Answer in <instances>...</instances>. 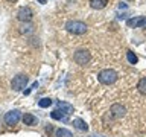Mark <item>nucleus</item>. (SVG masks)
<instances>
[{
  "label": "nucleus",
  "instance_id": "obj_1",
  "mask_svg": "<svg viewBox=\"0 0 146 137\" xmlns=\"http://www.w3.org/2000/svg\"><path fill=\"white\" fill-rule=\"evenodd\" d=\"M73 113V105L67 104V102H58L56 108L50 113V117L55 120H66L68 117V114Z\"/></svg>",
  "mask_w": 146,
  "mask_h": 137
},
{
  "label": "nucleus",
  "instance_id": "obj_2",
  "mask_svg": "<svg viewBox=\"0 0 146 137\" xmlns=\"http://www.w3.org/2000/svg\"><path fill=\"white\" fill-rule=\"evenodd\" d=\"M98 79L100 84L104 85H110V84H114L117 81V73L113 70V68H104V70L99 72L98 75Z\"/></svg>",
  "mask_w": 146,
  "mask_h": 137
},
{
  "label": "nucleus",
  "instance_id": "obj_3",
  "mask_svg": "<svg viewBox=\"0 0 146 137\" xmlns=\"http://www.w3.org/2000/svg\"><path fill=\"white\" fill-rule=\"evenodd\" d=\"M66 29L70 32V34H73V35H82V34L87 32V25L82 23V21L73 20V21H68L66 25Z\"/></svg>",
  "mask_w": 146,
  "mask_h": 137
},
{
  "label": "nucleus",
  "instance_id": "obj_4",
  "mask_svg": "<svg viewBox=\"0 0 146 137\" xmlns=\"http://www.w3.org/2000/svg\"><path fill=\"white\" fill-rule=\"evenodd\" d=\"M73 59H75V63L79 64V66H85V64H88V61H90V52L87 49H79L75 52V55H73Z\"/></svg>",
  "mask_w": 146,
  "mask_h": 137
},
{
  "label": "nucleus",
  "instance_id": "obj_5",
  "mask_svg": "<svg viewBox=\"0 0 146 137\" xmlns=\"http://www.w3.org/2000/svg\"><path fill=\"white\" fill-rule=\"evenodd\" d=\"M20 117H21V114H20L18 110H11V111H8L6 114H5V123L9 125V126H14V125L18 123Z\"/></svg>",
  "mask_w": 146,
  "mask_h": 137
},
{
  "label": "nucleus",
  "instance_id": "obj_6",
  "mask_svg": "<svg viewBox=\"0 0 146 137\" xmlns=\"http://www.w3.org/2000/svg\"><path fill=\"white\" fill-rule=\"evenodd\" d=\"M32 17H34V12H32V9L29 6H25V8H20L17 12V18L23 23H27L32 20Z\"/></svg>",
  "mask_w": 146,
  "mask_h": 137
},
{
  "label": "nucleus",
  "instance_id": "obj_7",
  "mask_svg": "<svg viewBox=\"0 0 146 137\" xmlns=\"http://www.w3.org/2000/svg\"><path fill=\"white\" fill-rule=\"evenodd\" d=\"M27 76H25V75H17L15 78L12 79V82H11V85H12V88L15 90V91H20V90H23L26 87V84H27Z\"/></svg>",
  "mask_w": 146,
  "mask_h": 137
},
{
  "label": "nucleus",
  "instance_id": "obj_8",
  "mask_svg": "<svg viewBox=\"0 0 146 137\" xmlns=\"http://www.w3.org/2000/svg\"><path fill=\"white\" fill-rule=\"evenodd\" d=\"M110 113H111V116L114 119H120L122 116H125L126 110L120 104H114V105H111V108H110Z\"/></svg>",
  "mask_w": 146,
  "mask_h": 137
},
{
  "label": "nucleus",
  "instance_id": "obj_9",
  "mask_svg": "<svg viewBox=\"0 0 146 137\" xmlns=\"http://www.w3.org/2000/svg\"><path fill=\"white\" fill-rule=\"evenodd\" d=\"M128 27H145L146 29V17H134L126 21Z\"/></svg>",
  "mask_w": 146,
  "mask_h": 137
},
{
  "label": "nucleus",
  "instance_id": "obj_10",
  "mask_svg": "<svg viewBox=\"0 0 146 137\" xmlns=\"http://www.w3.org/2000/svg\"><path fill=\"white\" fill-rule=\"evenodd\" d=\"M23 123H25V125H29V126H34V125H36V123H38V119H36L34 114L27 113V114H25V116H23Z\"/></svg>",
  "mask_w": 146,
  "mask_h": 137
},
{
  "label": "nucleus",
  "instance_id": "obj_11",
  "mask_svg": "<svg viewBox=\"0 0 146 137\" xmlns=\"http://www.w3.org/2000/svg\"><path fill=\"white\" fill-rule=\"evenodd\" d=\"M108 0H90V6L93 9H104L107 6Z\"/></svg>",
  "mask_w": 146,
  "mask_h": 137
},
{
  "label": "nucleus",
  "instance_id": "obj_12",
  "mask_svg": "<svg viewBox=\"0 0 146 137\" xmlns=\"http://www.w3.org/2000/svg\"><path fill=\"white\" fill-rule=\"evenodd\" d=\"M73 126L79 131H88V125H87L82 119H75V120H73Z\"/></svg>",
  "mask_w": 146,
  "mask_h": 137
},
{
  "label": "nucleus",
  "instance_id": "obj_13",
  "mask_svg": "<svg viewBox=\"0 0 146 137\" xmlns=\"http://www.w3.org/2000/svg\"><path fill=\"white\" fill-rule=\"evenodd\" d=\"M56 137H73V134L66 128H59L56 130Z\"/></svg>",
  "mask_w": 146,
  "mask_h": 137
},
{
  "label": "nucleus",
  "instance_id": "obj_14",
  "mask_svg": "<svg viewBox=\"0 0 146 137\" xmlns=\"http://www.w3.org/2000/svg\"><path fill=\"white\" fill-rule=\"evenodd\" d=\"M137 88L141 94H146V78H141L139 81V84H137Z\"/></svg>",
  "mask_w": 146,
  "mask_h": 137
},
{
  "label": "nucleus",
  "instance_id": "obj_15",
  "mask_svg": "<svg viewBox=\"0 0 146 137\" xmlns=\"http://www.w3.org/2000/svg\"><path fill=\"white\" fill-rule=\"evenodd\" d=\"M126 58H128V61H129L131 64H137V61H139L137 55L134 52H131V50H128V52H126Z\"/></svg>",
  "mask_w": 146,
  "mask_h": 137
},
{
  "label": "nucleus",
  "instance_id": "obj_16",
  "mask_svg": "<svg viewBox=\"0 0 146 137\" xmlns=\"http://www.w3.org/2000/svg\"><path fill=\"white\" fill-rule=\"evenodd\" d=\"M38 105L41 108H47V107L52 105V99H50V98H43L41 100H38Z\"/></svg>",
  "mask_w": 146,
  "mask_h": 137
},
{
  "label": "nucleus",
  "instance_id": "obj_17",
  "mask_svg": "<svg viewBox=\"0 0 146 137\" xmlns=\"http://www.w3.org/2000/svg\"><path fill=\"white\" fill-rule=\"evenodd\" d=\"M20 31H21V34H29V32L34 31V26H32V25H26V26H23Z\"/></svg>",
  "mask_w": 146,
  "mask_h": 137
},
{
  "label": "nucleus",
  "instance_id": "obj_18",
  "mask_svg": "<svg viewBox=\"0 0 146 137\" xmlns=\"http://www.w3.org/2000/svg\"><path fill=\"white\" fill-rule=\"evenodd\" d=\"M46 2H47V0H38V3H41V5H44Z\"/></svg>",
  "mask_w": 146,
  "mask_h": 137
},
{
  "label": "nucleus",
  "instance_id": "obj_19",
  "mask_svg": "<svg viewBox=\"0 0 146 137\" xmlns=\"http://www.w3.org/2000/svg\"><path fill=\"white\" fill-rule=\"evenodd\" d=\"M8 2H15V0H8Z\"/></svg>",
  "mask_w": 146,
  "mask_h": 137
},
{
  "label": "nucleus",
  "instance_id": "obj_20",
  "mask_svg": "<svg viewBox=\"0 0 146 137\" xmlns=\"http://www.w3.org/2000/svg\"><path fill=\"white\" fill-rule=\"evenodd\" d=\"M90 137H98V136H90Z\"/></svg>",
  "mask_w": 146,
  "mask_h": 137
},
{
  "label": "nucleus",
  "instance_id": "obj_21",
  "mask_svg": "<svg viewBox=\"0 0 146 137\" xmlns=\"http://www.w3.org/2000/svg\"><path fill=\"white\" fill-rule=\"evenodd\" d=\"M129 2H134V0H129Z\"/></svg>",
  "mask_w": 146,
  "mask_h": 137
}]
</instances>
